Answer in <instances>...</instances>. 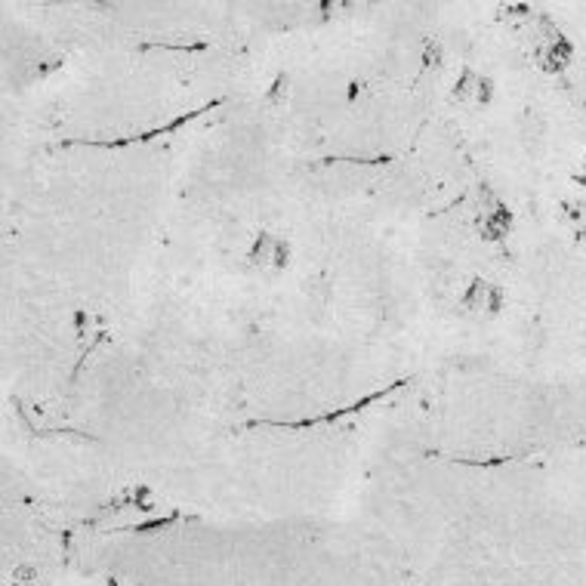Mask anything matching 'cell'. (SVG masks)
Segmentation results:
<instances>
[{
    "label": "cell",
    "mask_w": 586,
    "mask_h": 586,
    "mask_svg": "<svg viewBox=\"0 0 586 586\" xmlns=\"http://www.w3.org/2000/svg\"><path fill=\"white\" fill-rule=\"evenodd\" d=\"M247 263L263 272V275H275V272H284L287 263H290V244L272 232H260L247 253Z\"/></svg>",
    "instance_id": "6da1fadb"
},
{
    "label": "cell",
    "mask_w": 586,
    "mask_h": 586,
    "mask_svg": "<svg viewBox=\"0 0 586 586\" xmlns=\"http://www.w3.org/2000/svg\"><path fill=\"white\" fill-rule=\"evenodd\" d=\"M463 309L472 312V315H479V318H497L500 309H503V290L494 281L475 278L469 284V290L463 293Z\"/></svg>",
    "instance_id": "7a4b0ae2"
},
{
    "label": "cell",
    "mask_w": 586,
    "mask_h": 586,
    "mask_svg": "<svg viewBox=\"0 0 586 586\" xmlns=\"http://www.w3.org/2000/svg\"><path fill=\"white\" fill-rule=\"evenodd\" d=\"M491 90H494V84H491L485 75H479V71L466 68L463 75H460V81H457V87H454V99H457V102L485 105V102H491Z\"/></svg>",
    "instance_id": "3957f363"
}]
</instances>
